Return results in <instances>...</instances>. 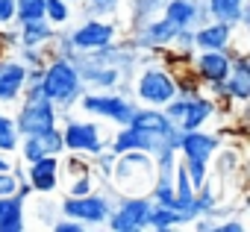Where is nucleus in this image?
<instances>
[{
	"label": "nucleus",
	"mask_w": 250,
	"mask_h": 232,
	"mask_svg": "<svg viewBox=\"0 0 250 232\" xmlns=\"http://www.w3.org/2000/svg\"><path fill=\"white\" fill-rule=\"evenodd\" d=\"M177 30H180V27H174L168 18L145 21V24L139 27V33H136L133 44H136V47H145V50H162V47H168V44L174 41Z\"/></svg>",
	"instance_id": "obj_12"
},
{
	"label": "nucleus",
	"mask_w": 250,
	"mask_h": 232,
	"mask_svg": "<svg viewBox=\"0 0 250 232\" xmlns=\"http://www.w3.org/2000/svg\"><path fill=\"white\" fill-rule=\"evenodd\" d=\"M153 176H156V165L153 156L145 150H124L115 153V165H112V185L121 194H150L153 188Z\"/></svg>",
	"instance_id": "obj_1"
},
{
	"label": "nucleus",
	"mask_w": 250,
	"mask_h": 232,
	"mask_svg": "<svg viewBox=\"0 0 250 232\" xmlns=\"http://www.w3.org/2000/svg\"><path fill=\"white\" fill-rule=\"evenodd\" d=\"M3 171H12V162L6 159V153H0V174H3Z\"/></svg>",
	"instance_id": "obj_37"
},
{
	"label": "nucleus",
	"mask_w": 250,
	"mask_h": 232,
	"mask_svg": "<svg viewBox=\"0 0 250 232\" xmlns=\"http://www.w3.org/2000/svg\"><path fill=\"white\" fill-rule=\"evenodd\" d=\"M183 168H186V174H188V179H191V185H194V188H200V185L206 182V168H209V162L183 159Z\"/></svg>",
	"instance_id": "obj_26"
},
{
	"label": "nucleus",
	"mask_w": 250,
	"mask_h": 232,
	"mask_svg": "<svg viewBox=\"0 0 250 232\" xmlns=\"http://www.w3.org/2000/svg\"><path fill=\"white\" fill-rule=\"evenodd\" d=\"M44 18V0H15V21H39Z\"/></svg>",
	"instance_id": "obj_23"
},
{
	"label": "nucleus",
	"mask_w": 250,
	"mask_h": 232,
	"mask_svg": "<svg viewBox=\"0 0 250 232\" xmlns=\"http://www.w3.org/2000/svg\"><path fill=\"white\" fill-rule=\"evenodd\" d=\"M24 79H27V65L18 59H0V100L15 103L24 94Z\"/></svg>",
	"instance_id": "obj_15"
},
{
	"label": "nucleus",
	"mask_w": 250,
	"mask_h": 232,
	"mask_svg": "<svg viewBox=\"0 0 250 232\" xmlns=\"http://www.w3.org/2000/svg\"><path fill=\"white\" fill-rule=\"evenodd\" d=\"M136 91H139V100H145L147 106L162 109V106L177 94V79H174L165 68H153V65H150V68L142 71Z\"/></svg>",
	"instance_id": "obj_7"
},
{
	"label": "nucleus",
	"mask_w": 250,
	"mask_h": 232,
	"mask_svg": "<svg viewBox=\"0 0 250 232\" xmlns=\"http://www.w3.org/2000/svg\"><path fill=\"white\" fill-rule=\"evenodd\" d=\"M218 150V138L203 133L200 127L197 130H188V133H180V144H177V153H183V159H197V162H209Z\"/></svg>",
	"instance_id": "obj_13"
},
{
	"label": "nucleus",
	"mask_w": 250,
	"mask_h": 232,
	"mask_svg": "<svg viewBox=\"0 0 250 232\" xmlns=\"http://www.w3.org/2000/svg\"><path fill=\"white\" fill-rule=\"evenodd\" d=\"M206 12L221 21V24H247L250 15H247V6H244V0H206Z\"/></svg>",
	"instance_id": "obj_19"
},
{
	"label": "nucleus",
	"mask_w": 250,
	"mask_h": 232,
	"mask_svg": "<svg viewBox=\"0 0 250 232\" xmlns=\"http://www.w3.org/2000/svg\"><path fill=\"white\" fill-rule=\"evenodd\" d=\"M18 141H21V135L15 130V121L6 118V115H0V153L18 150Z\"/></svg>",
	"instance_id": "obj_24"
},
{
	"label": "nucleus",
	"mask_w": 250,
	"mask_h": 232,
	"mask_svg": "<svg viewBox=\"0 0 250 232\" xmlns=\"http://www.w3.org/2000/svg\"><path fill=\"white\" fill-rule=\"evenodd\" d=\"M18 62H24L27 68H39V65H42V53H39V47H24Z\"/></svg>",
	"instance_id": "obj_31"
},
{
	"label": "nucleus",
	"mask_w": 250,
	"mask_h": 232,
	"mask_svg": "<svg viewBox=\"0 0 250 232\" xmlns=\"http://www.w3.org/2000/svg\"><path fill=\"white\" fill-rule=\"evenodd\" d=\"M91 188H94V179H91V174H88V171H83V174H77V179L71 182V197L88 194Z\"/></svg>",
	"instance_id": "obj_27"
},
{
	"label": "nucleus",
	"mask_w": 250,
	"mask_h": 232,
	"mask_svg": "<svg viewBox=\"0 0 250 232\" xmlns=\"http://www.w3.org/2000/svg\"><path fill=\"white\" fill-rule=\"evenodd\" d=\"M229 65H232V56L227 50H200L194 56V71L200 77V82H224L227 74H229Z\"/></svg>",
	"instance_id": "obj_10"
},
{
	"label": "nucleus",
	"mask_w": 250,
	"mask_h": 232,
	"mask_svg": "<svg viewBox=\"0 0 250 232\" xmlns=\"http://www.w3.org/2000/svg\"><path fill=\"white\" fill-rule=\"evenodd\" d=\"M77 103H80L83 112H91V115H97V118H109L118 127H127L130 118H133V112L139 109L133 100H127L124 94H112V91H103V94H80Z\"/></svg>",
	"instance_id": "obj_4"
},
{
	"label": "nucleus",
	"mask_w": 250,
	"mask_h": 232,
	"mask_svg": "<svg viewBox=\"0 0 250 232\" xmlns=\"http://www.w3.org/2000/svg\"><path fill=\"white\" fill-rule=\"evenodd\" d=\"M83 229H85V226H83L80 220H71V217H68V220H56V223H53V232H83Z\"/></svg>",
	"instance_id": "obj_34"
},
{
	"label": "nucleus",
	"mask_w": 250,
	"mask_h": 232,
	"mask_svg": "<svg viewBox=\"0 0 250 232\" xmlns=\"http://www.w3.org/2000/svg\"><path fill=\"white\" fill-rule=\"evenodd\" d=\"M145 226L147 229H159V232L171 229V226H183V214L177 209H171V206H159V203L150 200V209L145 214Z\"/></svg>",
	"instance_id": "obj_21"
},
{
	"label": "nucleus",
	"mask_w": 250,
	"mask_h": 232,
	"mask_svg": "<svg viewBox=\"0 0 250 232\" xmlns=\"http://www.w3.org/2000/svg\"><path fill=\"white\" fill-rule=\"evenodd\" d=\"M18 185H21V179H18L12 171H3V174H0V197L18 194Z\"/></svg>",
	"instance_id": "obj_28"
},
{
	"label": "nucleus",
	"mask_w": 250,
	"mask_h": 232,
	"mask_svg": "<svg viewBox=\"0 0 250 232\" xmlns=\"http://www.w3.org/2000/svg\"><path fill=\"white\" fill-rule=\"evenodd\" d=\"M27 176H30L33 191H39V194L56 191V185H59V156H42V159L30 162Z\"/></svg>",
	"instance_id": "obj_16"
},
{
	"label": "nucleus",
	"mask_w": 250,
	"mask_h": 232,
	"mask_svg": "<svg viewBox=\"0 0 250 232\" xmlns=\"http://www.w3.org/2000/svg\"><path fill=\"white\" fill-rule=\"evenodd\" d=\"M36 141H39V147H42L44 156H62V153H65V141H62V130H59V127L39 133Z\"/></svg>",
	"instance_id": "obj_22"
},
{
	"label": "nucleus",
	"mask_w": 250,
	"mask_h": 232,
	"mask_svg": "<svg viewBox=\"0 0 250 232\" xmlns=\"http://www.w3.org/2000/svg\"><path fill=\"white\" fill-rule=\"evenodd\" d=\"M235 165H238V162H235V153H229V150H227V153L221 156V168H224L227 174H232V171H235Z\"/></svg>",
	"instance_id": "obj_36"
},
{
	"label": "nucleus",
	"mask_w": 250,
	"mask_h": 232,
	"mask_svg": "<svg viewBox=\"0 0 250 232\" xmlns=\"http://www.w3.org/2000/svg\"><path fill=\"white\" fill-rule=\"evenodd\" d=\"M159 3H162V0H136V21H145Z\"/></svg>",
	"instance_id": "obj_30"
},
{
	"label": "nucleus",
	"mask_w": 250,
	"mask_h": 232,
	"mask_svg": "<svg viewBox=\"0 0 250 232\" xmlns=\"http://www.w3.org/2000/svg\"><path fill=\"white\" fill-rule=\"evenodd\" d=\"M121 0H88V12L91 15H112L118 9Z\"/></svg>",
	"instance_id": "obj_29"
},
{
	"label": "nucleus",
	"mask_w": 250,
	"mask_h": 232,
	"mask_svg": "<svg viewBox=\"0 0 250 232\" xmlns=\"http://www.w3.org/2000/svg\"><path fill=\"white\" fill-rule=\"evenodd\" d=\"M53 24L47 18H39V21H24L21 30H18V44L21 47H44L50 39H53Z\"/></svg>",
	"instance_id": "obj_20"
},
{
	"label": "nucleus",
	"mask_w": 250,
	"mask_h": 232,
	"mask_svg": "<svg viewBox=\"0 0 250 232\" xmlns=\"http://www.w3.org/2000/svg\"><path fill=\"white\" fill-rule=\"evenodd\" d=\"M112 200L103 194H80V197H68L62 200V214L71 220H80L83 226H103L109 212H112Z\"/></svg>",
	"instance_id": "obj_5"
},
{
	"label": "nucleus",
	"mask_w": 250,
	"mask_h": 232,
	"mask_svg": "<svg viewBox=\"0 0 250 232\" xmlns=\"http://www.w3.org/2000/svg\"><path fill=\"white\" fill-rule=\"evenodd\" d=\"M194 220H197V217H194ZM194 229H200V232H203V229H215V223H209V220H197Z\"/></svg>",
	"instance_id": "obj_38"
},
{
	"label": "nucleus",
	"mask_w": 250,
	"mask_h": 232,
	"mask_svg": "<svg viewBox=\"0 0 250 232\" xmlns=\"http://www.w3.org/2000/svg\"><path fill=\"white\" fill-rule=\"evenodd\" d=\"M24 97L27 100L21 103V112L15 118L18 135H39L44 130H53L56 127V106H53V100H47L42 91L24 94Z\"/></svg>",
	"instance_id": "obj_3"
},
{
	"label": "nucleus",
	"mask_w": 250,
	"mask_h": 232,
	"mask_svg": "<svg viewBox=\"0 0 250 232\" xmlns=\"http://www.w3.org/2000/svg\"><path fill=\"white\" fill-rule=\"evenodd\" d=\"M115 33H118L115 24H106V21L91 18V21L80 24L77 30H71L68 36H71V44H74L77 53H91V50H97V47L112 44V41H115Z\"/></svg>",
	"instance_id": "obj_9"
},
{
	"label": "nucleus",
	"mask_w": 250,
	"mask_h": 232,
	"mask_svg": "<svg viewBox=\"0 0 250 232\" xmlns=\"http://www.w3.org/2000/svg\"><path fill=\"white\" fill-rule=\"evenodd\" d=\"M150 209V200L145 194H121L118 206H112L106 223L115 232H139L145 229V214Z\"/></svg>",
	"instance_id": "obj_6"
},
{
	"label": "nucleus",
	"mask_w": 250,
	"mask_h": 232,
	"mask_svg": "<svg viewBox=\"0 0 250 232\" xmlns=\"http://www.w3.org/2000/svg\"><path fill=\"white\" fill-rule=\"evenodd\" d=\"M232 24H200V30H194V47L197 50H227L232 44Z\"/></svg>",
	"instance_id": "obj_17"
},
{
	"label": "nucleus",
	"mask_w": 250,
	"mask_h": 232,
	"mask_svg": "<svg viewBox=\"0 0 250 232\" xmlns=\"http://www.w3.org/2000/svg\"><path fill=\"white\" fill-rule=\"evenodd\" d=\"M44 18L50 24H65L71 18V9H68V0H44Z\"/></svg>",
	"instance_id": "obj_25"
},
{
	"label": "nucleus",
	"mask_w": 250,
	"mask_h": 232,
	"mask_svg": "<svg viewBox=\"0 0 250 232\" xmlns=\"http://www.w3.org/2000/svg\"><path fill=\"white\" fill-rule=\"evenodd\" d=\"M62 141H65V153L74 156H97L106 147L97 124L91 121H68V127L62 130Z\"/></svg>",
	"instance_id": "obj_8"
},
{
	"label": "nucleus",
	"mask_w": 250,
	"mask_h": 232,
	"mask_svg": "<svg viewBox=\"0 0 250 232\" xmlns=\"http://www.w3.org/2000/svg\"><path fill=\"white\" fill-rule=\"evenodd\" d=\"M42 94L47 100H53V106H62V109L77 103V97L83 94V79H80V71L74 68L71 59L59 56V59H53L44 68V74H42Z\"/></svg>",
	"instance_id": "obj_2"
},
{
	"label": "nucleus",
	"mask_w": 250,
	"mask_h": 232,
	"mask_svg": "<svg viewBox=\"0 0 250 232\" xmlns=\"http://www.w3.org/2000/svg\"><path fill=\"white\" fill-rule=\"evenodd\" d=\"M97 165H100V171H103V179L109 182V174H112V165H115V153L109 150V153H97Z\"/></svg>",
	"instance_id": "obj_32"
},
{
	"label": "nucleus",
	"mask_w": 250,
	"mask_h": 232,
	"mask_svg": "<svg viewBox=\"0 0 250 232\" xmlns=\"http://www.w3.org/2000/svg\"><path fill=\"white\" fill-rule=\"evenodd\" d=\"M224 88H227L229 100L244 103L250 97V68H247V56L244 53L232 56V65H229V74L224 79Z\"/></svg>",
	"instance_id": "obj_18"
},
{
	"label": "nucleus",
	"mask_w": 250,
	"mask_h": 232,
	"mask_svg": "<svg viewBox=\"0 0 250 232\" xmlns=\"http://www.w3.org/2000/svg\"><path fill=\"white\" fill-rule=\"evenodd\" d=\"M15 21V0H0V27Z\"/></svg>",
	"instance_id": "obj_33"
},
{
	"label": "nucleus",
	"mask_w": 250,
	"mask_h": 232,
	"mask_svg": "<svg viewBox=\"0 0 250 232\" xmlns=\"http://www.w3.org/2000/svg\"><path fill=\"white\" fill-rule=\"evenodd\" d=\"M215 229L218 232H244V223L241 220H227V223H218Z\"/></svg>",
	"instance_id": "obj_35"
},
{
	"label": "nucleus",
	"mask_w": 250,
	"mask_h": 232,
	"mask_svg": "<svg viewBox=\"0 0 250 232\" xmlns=\"http://www.w3.org/2000/svg\"><path fill=\"white\" fill-rule=\"evenodd\" d=\"M162 9L174 27H194V24H206L209 18L203 0H162Z\"/></svg>",
	"instance_id": "obj_11"
},
{
	"label": "nucleus",
	"mask_w": 250,
	"mask_h": 232,
	"mask_svg": "<svg viewBox=\"0 0 250 232\" xmlns=\"http://www.w3.org/2000/svg\"><path fill=\"white\" fill-rule=\"evenodd\" d=\"M215 115V100L212 97H203V94H188L186 97V106H183V115L177 121V130L180 133H188V130H197L203 127L209 118Z\"/></svg>",
	"instance_id": "obj_14"
}]
</instances>
